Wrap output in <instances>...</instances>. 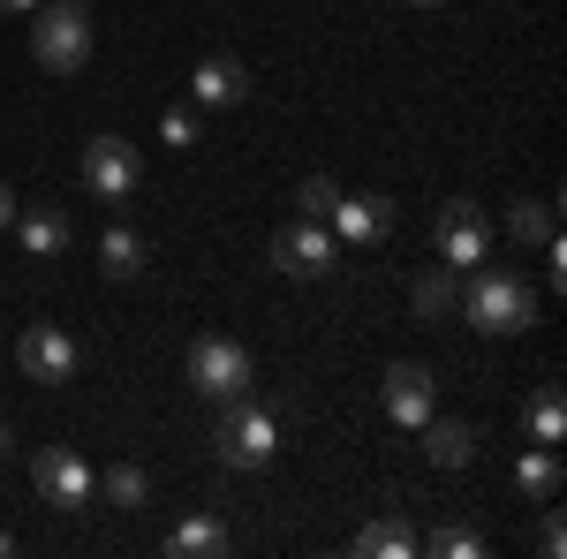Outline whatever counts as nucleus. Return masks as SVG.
Instances as JSON below:
<instances>
[{
	"label": "nucleus",
	"instance_id": "nucleus-19",
	"mask_svg": "<svg viewBox=\"0 0 567 559\" xmlns=\"http://www.w3.org/2000/svg\"><path fill=\"white\" fill-rule=\"evenodd\" d=\"M99 499L122 507V515H136V507H152V476L136 469V462H114V469L99 476Z\"/></svg>",
	"mask_w": 567,
	"mask_h": 559
},
{
	"label": "nucleus",
	"instance_id": "nucleus-9",
	"mask_svg": "<svg viewBox=\"0 0 567 559\" xmlns=\"http://www.w3.org/2000/svg\"><path fill=\"white\" fill-rule=\"evenodd\" d=\"M136 182H144V159H136L130 136H91V144H84V189L99 197V205L136 197Z\"/></svg>",
	"mask_w": 567,
	"mask_h": 559
},
{
	"label": "nucleus",
	"instance_id": "nucleus-6",
	"mask_svg": "<svg viewBox=\"0 0 567 559\" xmlns=\"http://www.w3.org/2000/svg\"><path fill=\"white\" fill-rule=\"evenodd\" d=\"M16 363H23V379L31 386H69L76 371H84V348H76V333L69 325H23V341H16Z\"/></svg>",
	"mask_w": 567,
	"mask_h": 559
},
{
	"label": "nucleus",
	"instance_id": "nucleus-22",
	"mask_svg": "<svg viewBox=\"0 0 567 559\" xmlns=\"http://www.w3.org/2000/svg\"><path fill=\"white\" fill-rule=\"evenodd\" d=\"M454 280H462L454 265H432V272L416 280V296H409V302H416V318H446V310H454V296H462Z\"/></svg>",
	"mask_w": 567,
	"mask_h": 559
},
{
	"label": "nucleus",
	"instance_id": "nucleus-11",
	"mask_svg": "<svg viewBox=\"0 0 567 559\" xmlns=\"http://www.w3.org/2000/svg\"><path fill=\"white\" fill-rule=\"evenodd\" d=\"M16 235H23V250L39 265H53V258H69V242H76V227H69V213L61 205H16V219H8Z\"/></svg>",
	"mask_w": 567,
	"mask_h": 559
},
{
	"label": "nucleus",
	"instance_id": "nucleus-31",
	"mask_svg": "<svg viewBox=\"0 0 567 559\" xmlns=\"http://www.w3.org/2000/svg\"><path fill=\"white\" fill-rule=\"evenodd\" d=\"M409 8H446V0H409Z\"/></svg>",
	"mask_w": 567,
	"mask_h": 559
},
{
	"label": "nucleus",
	"instance_id": "nucleus-23",
	"mask_svg": "<svg viewBox=\"0 0 567 559\" xmlns=\"http://www.w3.org/2000/svg\"><path fill=\"white\" fill-rule=\"evenodd\" d=\"M432 552H439V559H477L484 537L470 529V521H439V529H432Z\"/></svg>",
	"mask_w": 567,
	"mask_h": 559
},
{
	"label": "nucleus",
	"instance_id": "nucleus-1",
	"mask_svg": "<svg viewBox=\"0 0 567 559\" xmlns=\"http://www.w3.org/2000/svg\"><path fill=\"white\" fill-rule=\"evenodd\" d=\"M462 318L492 333V341H507V333H529L537 325V296H529V280L515 265H470V288H462Z\"/></svg>",
	"mask_w": 567,
	"mask_h": 559
},
{
	"label": "nucleus",
	"instance_id": "nucleus-10",
	"mask_svg": "<svg viewBox=\"0 0 567 559\" xmlns=\"http://www.w3.org/2000/svg\"><path fill=\"white\" fill-rule=\"evenodd\" d=\"M386 424H401V431H424V416L439 408V386H432V371L424 363H393L386 371Z\"/></svg>",
	"mask_w": 567,
	"mask_h": 559
},
{
	"label": "nucleus",
	"instance_id": "nucleus-8",
	"mask_svg": "<svg viewBox=\"0 0 567 559\" xmlns=\"http://www.w3.org/2000/svg\"><path fill=\"white\" fill-rule=\"evenodd\" d=\"M432 250H439V265H484V250H492V219L470 205V197H446L432 213Z\"/></svg>",
	"mask_w": 567,
	"mask_h": 559
},
{
	"label": "nucleus",
	"instance_id": "nucleus-21",
	"mask_svg": "<svg viewBox=\"0 0 567 559\" xmlns=\"http://www.w3.org/2000/svg\"><path fill=\"white\" fill-rule=\"evenodd\" d=\"M507 235H515V250L553 242V205H545V197H515V205H507Z\"/></svg>",
	"mask_w": 567,
	"mask_h": 559
},
{
	"label": "nucleus",
	"instance_id": "nucleus-18",
	"mask_svg": "<svg viewBox=\"0 0 567 559\" xmlns=\"http://www.w3.org/2000/svg\"><path fill=\"white\" fill-rule=\"evenodd\" d=\"M560 446H529L523 462H515V491H523V499H553V491H560Z\"/></svg>",
	"mask_w": 567,
	"mask_h": 559
},
{
	"label": "nucleus",
	"instance_id": "nucleus-3",
	"mask_svg": "<svg viewBox=\"0 0 567 559\" xmlns=\"http://www.w3.org/2000/svg\"><path fill=\"white\" fill-rule=\"evenodd\" d=\"M31 15H39V23H31V53H39V69L76 76V69L91 61V15H84V0H39Z\"/></svg>",
	"mask_w": 567,
	"mask_h": 559
},
{
	"label": "nucleus",
	"instance_id": "nucleus-17",
	"mask_svg": "<svg viewBox=\"0 0 567 559\" xmlns=\"http://www.w3.org/2000/svg\"><path fill=\"white\" fill-rule=\"evenodd\" d=\"M355 552H363V559H409V552H416V529H409V515L393 507V515H379L363 537H355Z\"/></svg>",
	"mask_w": 567,
	"mask_h": 559
},
{
	"label": "nucleus",
	"instance_id": "nucleus-25",
	"mask_svg": "<svg viewBox=\"0 0 567 559\" xmlns=\"http://www.w3.org/2000/svg\"><path fill=\"white\" fill-rule=\"evenodd\" d=\"M159 136H167L175 152H189V144H197V114H189V106H175V114H159Z\"/></svg>",
	"mask_w": 567,
	"mask_h": 559
},
{
	"label": "nucleus",
	"instance_id": "nucleus-29",
	"mask_svg": "<svg viewBox=\"0 0 567 559\" xmlns=\"http://www.w3.org/2000/svg\"><path fill=\"white\" fill-rule=\"evenodd\" d=\"M8 454H16V431H8V424H0V462H8Z\"/></svg>",
	"mask_w": 567,
	"mask_h": 559
},
{
	"label": "nucleus",
	"instance_id": "nucleus-15",
	"mask_svg": "<svg viewBox=\"0 0 567 559\" xmlns=\"http://www.w3.org/2000/svg\"><path fill=\"white\" fill-rule=\"evenodd\" d=\"M144 265H152V250H144L136 227H106V235H99V272H106V280H136Z\"/></svg>",
	"mask_w": 567,
	"mask_h": 559
},
{
	"label": "nucleus",
	"instance_id": "nucleus-16",
	"mask_svg": "<svg viewBox=\"0 0 567 559\" xmlns=\"http://www.w3.org/2000/svg\"><path fill=\"white\" fill-rule=\"evenodd\" d=\"M523 431H529V446H560V438H567V393L560 386H537V393H529V408H523Z\"/></svg>",
	"mask_w": 567,
	"mask_h": 559
},
{
	"label": "nucleus",
	"instance_id": "nucleus-12",
	"mask_svg": "<svg viewBox=\"0 0 567 559\" xmlns=\"http://www.w3.org/2000/svg\"><path fill=\"white\" fill-rule=\"evenodd\" d=\"M326 227H333V242H355V250H379L393 227V205L386 197H341L333 213H326Z\"/></svg>",
	"mask_w": 567,
	"mask_h": 559
},
{
	"label": "nucleus",
	"instance_id": "nucleus-14",
	"mask_svg": "<svg viewBox=\"0 0 567 559\" xmlns=\"http://www.w3.org/2000/svg\"><path fill=\"white\" fill-rule=\"evenodd\" d=\"M424 454H432V469H470L477 462V431L454 424V416H424Z\"/></svg>",
	"mask_w": 567,
	"mask_h": 559
},
{
	"label": "nucleus",
	"instance_id": "nucleus-4",
	"mask_svg": "<svg viewBox=\"0 0 567 559\" xmlns=\"http://www.w3.org/2000/svg\"><path fill=\"white\" fill-rule=\"evenodd\" d=\"M31 484H39V499L53 507V515H84L91 499H99V469H91L76 446H39Z\"/></svg>",
	"mask_w": 567,
	"mask_h": 559
},
{
	"label": "nucleus",
	"instance_id": "nucleus-13",
	"mask_svg": "<svg viewBox=\"0 0 567 559\" xmlns=\"http://www.w3.org/2000/svg\"><path fill=\"white\" fill-rule=\"evenodd\" d=\"M189 99H197V106H243V99H250V69L227 61V53H213V61H197Z\"/></svg>",
	"mask_w": 567,
	"mask_h": 559
},
{
	"label": "nucleus",
	"instance_id": "nucleus-5",
	"mask_svg": "<svg viewBox=\"0 0 567 559\" xmlns=\"http://www.w3.org/2000/svg\"><path fill=\"white\" fill-rule=\"evenodd\" d=\"M189 386L205 393V401H235V393H250V348L227 341V333L189 341Z\"/></svg>",
	"mask_w": 567,
	"mask_h": 559
},
{
	"label": "nucleus",
	"instance_id": "nucleus-26",
	"mask_svg": "<svg viewBox=\"0 0 567 559\" xmlns=\"http://www.w3.org/2000/svg\"><path fill=\"white\" fill-rule=\"evenodd\" d=\"M537 545H545V559H560V552H567V529H560V515H545V529H537Z\"/></svg>",
	"mask_w": 567,
	"mask_h": 559
},
{
	"label": "nucleus",
	"instance_id": "nucleus-2",
	"mask_svg": "<svg viewBox=\"0 0 567 559\" xmlns=\"http://www.w3.org/2000/svg\"><path fill=\"white\" fill-rule=\"evenodd\" d=\"M280 454V416L250 401V393H235V401H219V424H213V462L219 469H265Z\"/></svg>",
	"mask_w": 567,
	"mask_h": 559
},
{
	"label": "nucleus",
	"instance_id": "nucleus-27",
	"mask_svg": "<svg viewBox=\"0 0 567 559\" xmlns=\"http://www.w3.org/2000/svg\"><path fill=\"white\" fill-rule=\"evenodd\" d=\"M31 8H39V0H0V15H31Z\"/></svg>",
	"mask_w": 567,
	"mask_h": 559
},
{
	"label": "nucleus",
	"instance_id": "nucleus-24",
	"mask_svg": "<svg viewBox=\"0 0 567 559\" xmlns=\"http://www.w3.org/2000/svg\"><path fill=\"white\" fill-rule=\"evenodd\" d=\"M296 205H303V219H326V213H333V205H341V189H333L326 174H310L303 189H296Z\"/></svg>",
	"mask_w": 567,
	"mask_h": 559
},
{
	"label": "nucleus",
	"instance_id": "nucleus-7",
	"mask_svg": "<svg viewBox=\"0 0 567 559\" xmlns=\"http://www.w3.org/2000/svg\"><path fill=\"white\" fill-rule=\"evenodd\" d=\"M272 265H280L288 280H326V272L341 265V242H333L326 219H288V227L272 235Z\"/></svg>",
	"mask_w": 567,
	"mask_h": 559
},
{
	"label": "nucleus",
	"instance_id": "nucleus-20",
	"mask_svg": "<svg viewBox=\"0 0 567 559\" xmlns=\"http://www.w3.org/2000/svg\"><path fill=\"white\" fill-rule=\"evenodd\" d=\"M205 552H227V521L219 515H197L167 537V559H205Z\"/></svg>",
	"mask_w": 567,
	"mask_h": 559
},
{
	"label": "nucleus",
	"instance_id": "nucleus-30",
	"mask_svg": "<svg viewBox=\"0 0 567 559\" xmlns=\"http://www.w3.org/2000/svg\"><path fill=\"white\" fill-rule=\"evenodd\" d=\"M8 552H16V537H8V529H0V559H8Z\"/></svg>",
	"mask_w": 567,
	"mask_h": 559
},
{
	"label": "nucleus",
	"instance_id": "nucleus-28",
	"mask_svg": "<svg viewBox=\"0 0 567 559\" xmlns=\"http://www.w3.org/2000/svg\"><path fill=\"white\" fill-rule=\"evenodd\" d=\"M8 219H16V197H8V182H0V227H8Z\"/></svg>",
	"mask_w": 567,
	"mask_h": 559
}]
</instances>
